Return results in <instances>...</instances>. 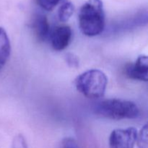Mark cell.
Here are the masks:
<instances>
[{
    "mask_svg": "<svg viewBox=\"0 0 148 148\" xmlns=\"http://www.w3.org/2000/svg\"><path fill=\"white\" fill-rule=\"evenodd\" d=\"M79 26L85 36H98L105 27V12L101 0H88L81 7L78 15Z\"/></svg>",
    "mask_w": 148,
    "mask_h": 148,
    "instance_id": "obj_1",
    "label": "cell"
},
{
    "mask_svg": "<svg viewBox=\"0 0 148 148\" xmlns=\"http://www.w3.org/2000/svg\"><path fill=\"white\" fill-rule=\"evenodd\" d=\"M95 111L100 116L114 120L133 119L138 117L140 110L134 102L112 98L98 103Z\"/></svg>",
    "mask_w": 148,
    "mask_h": 148,
    "instance_id": "obj_2",
    "label": "cell"
},
{
    "mask_svg": "<svg viewBox=\"0 0 148 148\" xmlns=\"http://www.w3.org/2000/svg\"><path fill=\"white\" fill-rule=\"evenodd\" d=\"M108 84L106 75L99 69H90L82 72L75 80L77 90L84 96L98 98L105 94Z\"/></svg>",
    "mask_w": 148,
    "mask_h": 148,
    "instance_id": "obj_3",
    "label": "cell"
},
{
    "mask_svg": "<svg viewBox=\"0 0 148 148\" xmlns=\"http://www.w3.org/2000/svg\"><path fill=\"white\" fill-rule=\"evenodd\" d=\"M137 133L134 127L114 130L109 137L110 148H134Z\"/></svg>",
    "mask_w": 148,
    "mask_h": 148,
    "instance_id": "obj_4",
    "label": "cell"
},
{
    "mask_svg": "<svg viewBox=\"0 0 148 148\" xmlns=\"http://www.w3.org/2000/svg\"><path fill=\"white\" fill-rule=\"evenodd\" d=\"M125 74L129 78L136 80H148V58L146 55H140L134 63L129 64L125 67Z\"/></svg>",
    "mask_w": 148,
    "mask_h": 148,
    "instance_id": "obj_5",
    "label": "cell"
},
{
    "mask_svg": "<svg viewBox=\"0 0 148 148\" xmlns=\"http://www.w3.org/2000/svg\"><path fill=\"white\" fill-rule=\"evenodd\" d=\"M72 32L70 27L60 25L55 27L50 35L51 44L56 51H62L66 49L72 39Z\"/></svg>",
    "mask_w": 148,
    "mask_h": 148,
    "instance_id": "obj_6",
    "label": "cell"
},
{
    "mask_svg": "<svg viewBox=\"0 0 148 148\" xmlns=\"http://www.w3.org/2000/svg\"><path fill=\"white\" fill-rule=\"evenodd\" d=\"M31 28L35 37L38 41H44L49 37L50 26L45 15L41 14L35 15L31 23Z\"/></svg>",
    "mask_w": 148,
    "mask_h": 148,
    "instance_id": "obj_7",
    "label": "cell"
},
{
    "mask_svg": "<svg viewBox=\"0 0 148 148\" xmlns=\"http://www.w3.org/2000/svg\"><path fill=\"white\" fill-rule=\"evenodd\" d=\"M11 53V45L6 30L0 27V61L4 64L7 62Z\"/></svg>",
    "mask_w": 148,
    "mask_h": 148,
    "instance_id": "obj_8",
    "label": "cell"
},
{
    "mask_svg": "<svg viewBox=\"0 0 148 148\" xmlns=\"http://www.w3.org/2000/svg\"><path fill=\"white\" fill-rule=\"evenodd\" d=\"M75 7L70 1L65 0L62 3L58 10V17L62 23L67 22L73 14Z\"/></svg>",
    "mask_w": 148,
    "mask_h": 148,
    "instance_id": "obj_9",
    "label": "cell"
},
{
    "mask_svg": "<svg viewBox=\"0 0 148 148\" xmlns=\"http://www.w3.org/2000/svg\"><path fill=\"white\" fill-rule=\"evenodd\" d=\"M147 125L145 124L140 132L137 133V143L139 148H147L148 147V138H147Z\"/></svg>",
    "mask_w": 148,
    "mask_h": 148,
    "instance_id": "obj_10",
    "label": "cell"
},
{
    "mask_svg": "<svg viewBox=\"0 0 148 148\" xmlns=\"http://www.w3.org/2000/svg\"><path fill=\"white\" fill-rule=\"evenodd\" d=\"M60 1L61 0H36L38 4L46 11H51L53 10Z\"/></svg>",
    "mask_w": 148,
    "mask_h": 148,
    "instance_id": "obj_11",
    "label": "cell"
},
{
    "mask_svg": "<svg viewBox=\"0 0 148 148\" xmlns=\"http://www.w3.org/2000/svg\"><path fill=\"white\" fill-rule=\"evenodd\" d=\"M12 148H28L25 139L22 134H17L14 137L12 144Z\"/></svg>",
    "mask_w": 148,
    "mask_h": 148,
    "instance_id": "obj_12",
    "label": "cell"
},
{
    "mask_svg": "<svg viewBox=\"0 0 148 148\" xmlns=\"http://www.w3.org/2000/svg\"><path fill=\"white\" fill-rule=\"evenodd\" d=\"M65 61L69 67L77 68L79 64V61L77 56L74 53H68L65 55Z\"/></svg>",
    "mask_w": 148,
    "mask_h": 148,
    "instance_id": "obj_13",
    "label": "cell"
},
{
    "mask_svg": "<svg viewBox=\"0 0 148 148\" xmlns=\"http://www.w3.org/2000/svg\"><path fill=\"white\" fill-rule=\"evenodd\" d=\"M61 148H80L75 140L72 138H65L62 140Z\"/></svg>",
    "mask_w": 148,
    "mask_h": 148,
    "instance_id": "obj_14",
    "label": "cell"
},
{
    "mask_svg": "<svg viewBox=\"0 0 148 148\" xmlns=\"http://www.w3.org/2000/svg\"><path fill=\"white\" fill-rule=\"evenodd\" d=\"M4 64H3L2 62H1V61H0V70H1V68H2L3 66H4Z\"/></svg>",
    "mask_w": 148,
    "mask_h": 148,
    "instance_id": "obj_15",
    "label": "cell"
}]
</instances>
